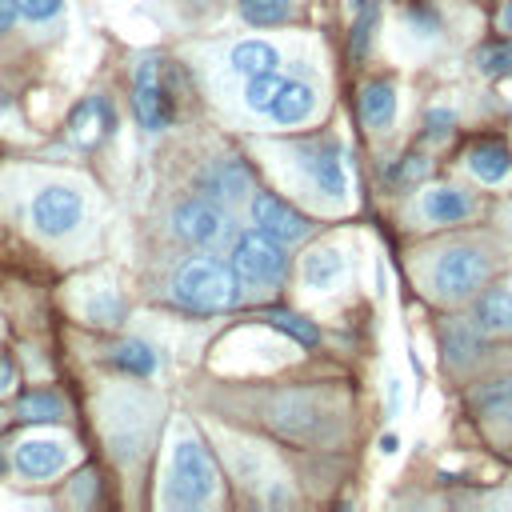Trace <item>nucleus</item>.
I'll return each instance as SVG.
<instances>
[{
	"label": "nucleus",
	"instance_id": "f257e3e1",
	"mask_svg": "<svg viewBox=\"0 0 512 512\" xmlns=\"http://www.w3.org/2000/svg\"><path fill=\"white\" fill-rule=\"evenodd\" d=\"M172 296L192 312H224L240 304V276L216 256H188L172 276Z\"/></svg>",
	"mask_w": 512,
	"mask_h": 512
},
{
	"label": "nucleus",
	"instance_id": "f03ea898",
	"mask_svg": "<svg viewBox=\"0 0 512 512\" xmlns=\"http://www.w3.org/2000/svg\"><path fill=\"white\" fill-rule=\"evenodd\" d=\"M492 276V252L480 244H448L428 264V292L444 304L472 300Z\"/></svg>",
	"mask_w": 512,
	"mask_h": 512
},
{
	"label": "nucleus",
	"instance_id": "7ed1b4c3",
	"mask_svg": "<svg viewBox=\"0 0 512 512\" xmlns=\"http://www.w3.org/2000/svg\"><path fill=\"white\" fill-rule=\"evenodd\" d=\"M216 464L200 440H176L172 448V472L164 484V504L168 508H204L216 496Z\"/></svg>",
	"mask_w": 512,
	"mask_h": 512
},
{
	"label": "nucleus",
	"instance_id": "20e7f679",
	"mask_svg": "<svg viewBox=\"0 0 512 512\" xmlns=\"http://www.w3.org/2000/svg\"><path fill=\"white\" fill-rule=\"evenodd\" d=\"M268 424L280 436L300 440V444H328L340 432L336 412H328L316 392H284V396H276L272 408H268Z\"/></svg>",
	"mask_w": 512,
	"mask_h": 512
},
{
	"label": "nucleus",
	"instance_id": "39448f33",
	"mask_svg": "<svg viewBox=\"0 0 512 512\" xmlns=\"http://www.w3.org/2000/svg\"><path fill=\"white\" fill-rule=\"evenodd\" d=\"M232 268L240 276V284H252V288H268V284H280L284 272H288V256H284V244L264 236L260 228L244 232L232 248Z\"/></svg>",
	"mask_w": 512,
	"mask_h": 512
},
{
	"label": "nucleus",
	"instance_id": "423d86ee",
	"mask_svg": "<svg viewBox=\"0 0 512 512\" xmlns=\"http://www.w3.org/2000/svg\"><path fill=\"white\" fill-rule=\"evenodd\" d=\"M172 232L184 244H200V248H216L232 236V220L224 212V204L204 200V196H188L172 208Z\"/></svg>",
	"mask_w": 512,
	"mask_h": 512
},
{
	"label": "nucleus",
	"instance_id": "0eeeda50",
	"mask_svg": "<svg viewBox=\"0 0 512 512\" xmlns=\"http://www.w3.org/2000/svg\"><path fill=\"white\" fill-rule=\"evenodd\" d=\"M80 216H84V196H80L76 188H68V184H48V188H40V192L32 196V204H28L32 228H36L40 236H48V240L72 232V228L80 224Z\"/></svg>",
	"mask_w": 512,
	"mask_h": 512
},
{
	"label": "nucleus",
	"instance_id": "6e6552de",
	"mask_svg": "<svg viewBox=\"0 0 512 512\" xmlns=\"http://www.w3.org/2000/svg\"><path fill=\"white\" fill-rule=\"evenodd\" d=\"M132 112L148 132H164L172 124V92L160 80V60H140L132 84Z\"/></svg>",
	"mask_w": 512,
	"mask_h": 512
},
{
	"label": "nucleus",
	"instance_id": "1a4fd4ad",
	"mask_svg": "<svg viewBox=\"0 0 512 512\" xmlns=\"http://www.w3.org/2000/svg\"><path fill=\"white\" fill-rule=\"evenodd\" d=\"M192 188H196L204 200L240 204V200L252 192V172H248V164L236 160V156H216V160H208V164L196 172Z\"/></svg>",
	"mask_w": 512,
	"mask_h": 512
},
{
	"label": "nucleus",
	"instance_id": "9d476101",
	"mask_svg": "<svg viewBox=\"0 0 512 512\" xmlns=\"http://www.w3.org/2000/svg\"><path fill=\"white\" fill-rule=\"evenodd\" d=\"M296 156H300V168H304V176L312 180L316 192H324L332 200H340L348 192V176H344V160H340V144L336 140H328V136L324 140H308V144L296 148Z\"/></svg>",
	"mask_w": 512,
	"mask_h": 512
},
{
	"label": "nucleus",
	"instance_id": "9b49d317",
	"mask_svg": "<svg viewBox=\"0 0 512 512\" xmlns=\"http://www.w3.org/2000/svg\"><path fill=\"white\" fill-rule=\"evenodd\" d=\"M252 224H256L264 236L280 240L284 248H288V244H300V240L312 232L308 216H304L300 208H292L288 200L272 196V192H256V196H252Z\"/></svg>",
	"mask_w": 512,
	"mask_h": 512
},
{
	"label": "nucleus",
	"instance_id": "f8f14e48",
	"mask_svg": "<svg viewBox=\"0 0 512 512\" xmlns=\"http://www.w3.org/2000/svg\"><path fill=\"white\" fill-rule=\"evenodd\" d=\"M64 464H68V444L48 440V436L20 440V444L12 448V468H16L24 480H48V476L64 472Z\"/></svg>",
	"mask_w": 512,
	"mask_h": 512
},
{
	"label": "nucleus",
	"instance_id": "ddd939ff",
	"mask_svg": "<svg viewBox=\"0 0 512 512\" xmlns=\"http://www.w3.org/2000/svg\"><path fill=\"white\" fill-rule=\"evenodd\" d=\"M464 168L480 184H488V188H508L512 184V156H508L504 140H476V144H468Z\"/></svg>",
	"mask_w": 512,
	"mask_h": 512
},
{
	"label": "nucleus",
	"instance_id": "4468645a",
	"mask_svg": "<svg viewBox=\"0 0 512 512\" xmlns=\"http://www.w3.org/2000/svg\"><path fill=\"white\" fill-rule=\"evenodd\" d=\"M420 216L428 224H464L476 216V196L456 188V184H440V188H428L420 196Z\"/></svg>",
	"mask_w": 512,
	"mask_h": 512
},
{
	"label": "nucleus",
	"instance_id": "2eb2a0df",
	"mask_svg": "<svg viewBox=\"0 0 512 512\" xmlns=\"http://www.w3.org/2000/svg\"><path fill=\"white\" fill-rule=\"evenodd\" d=\"M440 356L452 372H468L484 356V332H476L472 320H448L440 328Z\"/></svg>",
	"mask_w": 512,
	"mask_h": 512
},
{
	"label": "nucleus",
	"instance_id": "dca6fc26",
	"mask_svg": "<svg viewBox=\"0 0 512 512\" xmlns=\"http://www.w3.org/2000/svg\"><path fill=\"white\" fill-rule=\"evenodd\" d=\"M472 412L496 428L500 436H512V376H496V380H484L476 392H472Z\"/></svg>",
	"mask_w": 512,
	"mask_h": 512
},
{
	"label": "nucleus",
	"instance_id": "f3484780",
	"mask_svg": "<svg viewBox=\"0 0 512 512\" xmlns=\"http://www.w3.org/2000/svg\"><path fill=\"white\" fill-rule=\"evenodd\" d=\"M472 328L484 336H508L512 332V288L492 284L472 296Z\"/></svg>",
	"mask_w": 512,
	"mask_h": 512
},
{
	"label": "nucleus",
	"instance_id": "a211bd4d",
	"mask_svg": "<svg viewBox=\"0 0 512 512\" xmlns=\"http://www.w3.org/2000/svg\"><path fill=\"white\" fill-rule=\"evenodd\" d=\"M268 112H272L276 124H304L316 112V88L308 80H300V76L296 80H284Z\"/></svg>",
	"mask_w": 512,
	"mask_h": 512
},
{
	"label": "nucleus",
	"instance_id": "6ab92c4d",
	"mask_svg": "<svg viewBox=\"0 0 512 512\" xmlns=\"http://www.w3.org/2000/svg\"><path fill=\"white\" fill-rule=\"evenodd\" d=\"M360 120L372 132H388L396 124V84L392 80H368L360 88Z\"/></svg>",
	"mask_w": 512,
	"mask_h": 512
},
{
	"label": "nucleus",
	"instance_id": "aec40b11",
	"mask_svg": "<svg viewBox=\"0 0 512 512\" xmlns=\"http://www.w3.org/2000/svg\"><path fill=\"white\" fill-rule=\"evenodd\" d=\"M112 132H116V112H112V104H108L104 96H92V100H84V104L72 112V136H76V140L96 144V140H104V136H112Z\"/></svg>",
	"mask_w": 512,
	"mask_h": 512
},
{
	"label": "nucleus",
	"instance_id": "412c9836",
	"mask_svg": "<svg viewBox=\"0 0 512 512\" xmlns=\"http://www.w3.org/2000/svg\"><path fill=\"white\" fill-rule=\"evenodd\" d=\"M276 64H280V52H276V44H268V40H240V44H232V52H228V68L240 72V76L272 72Z\"/></svg>",
	"mask_w": 512,
	"mask_h": 512
},
{
	"label": "nucleus",
	"instance_id": "4be33fe9",
	"mask_svg": "<svg viewBox=\"0 0 512 512\" xmlns=\"http://www.w3.org/2000/svg\"><path fill=\"white\" fill-rule=\"evenodd\" d=\"M300 276H304L308 288L328 292V288L344 276V256H340V248H316V252H308L304 264H300Z\"/></svg>",
	"mask_w": 512,
	"mask_h": 512
},
{
	"label": "nucleus",
	"instance_id": "5701e85b",
	"mask_svg": "<svg viewBox=\"0 0 512 512\" xmlns=\"http://www.w3.org/2000/svg\"><path fill=\"white\" fill-rule=\"evenodd\" d=\"M400 20H404V28H408L416 40H436V36L444 32L440 8H436V4H428V0H412V4H404Z\"/></svg>",
	"mask_w": 512,
	"mask_h": 512
},
{
	"label": "nucleus",
	"instance_id": "b1692460",
	"mask_svg": "<svg viewBox=\"0 0 512 512\" xmlns=\"http://www.w3.org/2000/svg\"><path fill=\"white\" fill-rule=\"evenodd\" d=\"M60 416H64V404L56 392H28L16 404V420H24V424H52Z\"/></svg>",
	"mask_w": 512,
	"mask_h": 512
},
{
	"label": "nucleus",
	"instance_id": "393cba45",
	"mask_svg": "<svg viewBox=\"0 0 512 512\" xmlns=\"http://www.w3.org/2000/svg\"><path fill=\"white\" fill-rule=\"evenodd\" d=\"M472 64H476V72L488 76V80L512 76V40H488L484 48H476Z\"/></svg>",
	"mask_w": 512,
	"mask_h": 512
},
{
	"label": "nucleus",
	"instance_id": "a878e982",
	"mask_svg": "<svg viewBox=\"0 0 512 512\" xmlns=\"http://www.w3.org/2000/svg\"><path fill=\"white\" fill-rule=\"evenodd\" d=\"M264 320H268L272 328H280L284 336H292L296 344H304V348L320 344V328H316L312 320H304L300 312H288V308H268V312H264Z\"/></svg>",
	"mask_w": 512,
	"mask_h": 512
},
{
	"label": "nucleus",
	"instance_id": "bb28decb",
	"mask_svg": "<svg viewBox=\"0 0 512 512\" xmlns=\"http://www.w3.org/2000/svg\"><path fill=\"white\" fill-rule=\"evenodd\" d=\"M112 364H116L120 372H128V376H152V372H156V352H152V344H144V340H124V344L112 352Z\"/></svg>",
	"mask_w": 512,
	"mask_h": 512
},
{
	"label": "nucleus",
	"instance_id": "cd10ccee",
	"mask_svg": "<svg viewBox=\"0 0 512 512\" xmlns=\"http://www.w3.org/2000/svg\"><path fill=\"white\" fill-rule=\"evenodd\" d=\"M292 16V0H240V20L268 28V24H284Z\"/></svg>",
	"mask_w": 512,
	"mask_h": 512
},
{
	"label": "nucleus",
	"instance_id": "c85d7f7f",
	"mask_svg": "<svg viewBox=\"0 0 512 512\" xmlns=\"http://www.w3.org/2000/svg\"><path fill=\"white\" fill-rule=\"evenodd\" d=\"M280 84H284V80L276 76V68L248 76V84H244V108H248V112H268L272 100H276V92H280Z\"/></svg>",
	"mask_w": 512,
	"mask_h": 512
},
{
	"label": "nucleus",
	"instance_id": "c756f323",
	"mask_svg": "<svg viewBox=\"0 0 512 512\" xmlns=\"http://www.w3.org/2000/svg\"><path fill=\"white\" fill-rule=\"evenodd\" d=\"M84 316H88L92 324H100V328H116V324L124 320V300H120L116 292H96V296L84 304Z\"/></svg>",
	"mask_w": 512,
	"mask_h": 512
},
{
	"label": "nucleus",
	"instance_id": "7c9ffc66",
	"mask_svg": "<svg viewBox=\"0 0 512 512\" xmlns=\"http://www.w3.org/2000/svg\"><path fill=\"white\" fill-rule=\"evenodd\" d=\"M376 24H380V8H372V12H356V16H352L348 52H352L356 60H364V56H368V48H372V36H376Z\"/></svg>",
	"mask_w": 512,
	"mask_h": 512
},
{
	"label": "nucleus",
	"instance_id": "2f4dec72",
	"mask_svg": "<svg viewBox=\"0 0 512 512\" xmlns=\"http://www.w3.org/2000/svg\"><path fill=\"white\" fill-rule=\"evenodd\" d=\"M452 128H456V108H448V104H436V108H428L424 112V140L428 144H440V140H448L452 136Z\"/></svg>",
	"mask_w": 512,
	"mask_h": 512
},
{
	"label": "nucleus",
	"instance_id": "473e14b6",
	"mask_svg": "<svg viewBox=\"0 0 512 512\" xmlns=\"http://www.w3.org/2000/svg\"><path fill=\"white\" fill-rule=\"evenodd\" d=\"M428 168H432V160L428 156H420V152H404L384 176L392 180V184H416V180H424L428 176Z\"/></svg>",
	"mask_w": 512,
	"mask_h": 512
},
{
	"label": "nucleus",
	"instance_id": "72a5a7b5",
	"mask_svg": "<svg viewBox=\"0 0 512 512\" xmlns=\"http://www.w3.org/2000/svg\"><path fill=\"white\" fill-rule=\"evenodd\" d=\"M60 8H64V0H16V12L32 24H44V20L60 16Z\"/></svg>",
	"mask_w": 512,
	"mask_h": 512
},
{
	"label": "nucleus",
	"instance_id": "f704fd0d",
	"mask_svg": "<svg viewBox=\"0 0 512 512\" xmlns=\"http://www.w3.org/2000/svg\"><path fill=\"white\" fill-rule=\"evenodd\" d=\"M12 384H16V360H12V352L0 348V396L12 392Z\"/></svg>",
	"mask_w": 512,
	"mask_h": 512
},
{
	"label": "nucleus",
	"instance_id": "c9c22d12",
	"mask_svg": "<svg viewBox=\"0 0 512 512\" xmlns=\"http://www.w3.org/2000/svg\"><path fill=\"white\" fill-rule=\"evenodd\" d=\"M16 0H0V32H8L12 24H16Z\"/></svg>",
	"mask_w": 512,
	"mask_h": 512
},
{
	"label": "nucleus",
	"instance_id": "e433bc0d",
	"mask_svg": "<svg viewBox=\"0 0 512 512\" xmlns=\"http://www.w3.org/2000/svg\"><path fill=\"white\" fill-rule=\"evenodd\" d=\"M500 32L512 36V0H504V8H500Z\"/></svg>",
	"mask_w": 512,
	"mask_h": 512
},
{
	"label": "nucleus",
	"instance_id": "4c0bfd02",
	"mask_svg": "<svg viewBox=\"0 0 512 512\" xmlns=\"http://www.w3.org/2000/svg\"><path fill=\"white\" fill-rule=\"evenodd\" d=\"M348 8H352V16H356V12H372V8H380V0H348Z\"/></svg>",
	"mask_w": 512,
	"mask_h": 512
},
{
	"label": "nucleus",
	"instance_id": "58836bf2",
	"mask_svg": "<svg viewBox=\"0 0 512 512\" xmlns=\"http://www.w3.org/2000/svg\"><path fill=\"white\" fill-rule=\"evenodd\" d=\"M396 400H400V384H396V380H392V388H388V404H392V408H396Z\"/></svg>",
	"mask_w": 512,
	"mask_h": 512
},
{
	"label": "nucleus",
	"instance_id": "ea45409f",
	"mask_svg": "<svg viewBox=\"0 0 512 512\" xmlns=\"http://www.w3.org/2000/svg\"><path fill=\"white\" fill-rule=\"evenodd\" d=\"M380 452H396V436H384L380 440Z\"/></svg>",
	"mask_w": 512,
	"mask_h": 512
},
{
	"label": "nucleus",
	"instance_id": "a19ab883",
	"mask_svg": "<svg viewBox=\"0 0 512 512\" xmlns=\"http://www.w3.org/2000/svg\"><path fill=\"white\" fill-rule=\"evenodd\" d=\"M4 112H12V100H8V92H0V116Z\"/></svg>",
	"mask_w": 512,
	"mask_h": 512
},
{
	"label": "nucleus",
	"instance_id": "79ce46f5",
	"mask_svg": "<svg viewBox=\"0 0 512 512\" xmlns=\"http://www.w3.org/2000/svg\"><path fill=\"white\" fill-rule=\"evenodd\" d=\"M0 472H4V456H0Z\"/></svg>",
	"mask_w": 512,
	"mask_h": 512
}]
</instances>
